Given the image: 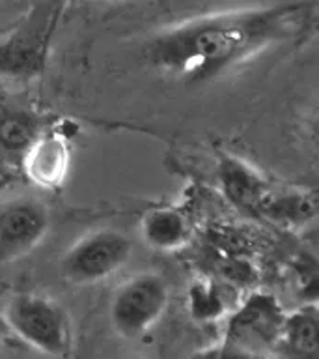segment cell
Wrapping results in <instances>:
<instances>
[{
    "label": "cell",
    "instance_id": "14",
    "mask_svg": "<svg viewBox=\"0 0 319 359\" xmlns=\"http://www.w3.org/2000/svg\"><path fill=\"white\" fill-rule=\"evenodd\" d=\"M190 305L198 320H213L222 313V302L218 299L213 286L196 285L190 292Z\"/></svg>",
    "mask_w": 319,
    "mask_h": 359
},
{
    "label": "cell",
    "instance_id": "12",
    "mask_svg": "<svg viewBox=\"0 0 319 359\" xmlns=\"http://www.w3.org/2000/svg\"><path fill=\"white\" fill-rule=\"evenodd\" d=\"M43 38L38 32L32 34L28 28H22L21 32L0 43V73L17 77L34 73L43 60Z\"/></svg>",
    "mask_w": 319,
    "mask_h": 359
},
{
    "label": "cell",
    "instance_id": "13",
    "mask_svg": "<svg viewBox=\"0 0 319 359\" xmlns=\"http://www.w3.org/2000/svg\"><path fill=\"white\" fill-rule=\"evenodd\" d=\"M32 118L24 114H8L0 120V146L8 151H24L38 137Z\"/></svg>",
    "mask_w": 319,
    "mask_h": 359
},
{
    "label": "cell",
    "instance_id": "3",
    "mask_svg": "<svg viewBox=\"0 0 319 359\" xmlns=\"http://www.w3.org/2000/svg\"><path fill=\"white\" fill-rule=\"evenodd\" d=\"M131 255L133 243L120 230H94L64 252L60 273L73 285H92L116 273Z\"/></svg>",
    "mask_w": 319,
    "mask_h": 359
},
{
    "label": "cell",
    "instance_id": "4",
    "mask_svg": "<svg viewBox=\"0 0 319 359\" xmlns=\"http://www.w3.org/2000/svg\"><path fill=\"white\" fill-rule=\"evenodd\" d=\"M168 285L161 275L140 273L125 280L111 303V322L125 339H140L168 307Z\"/></svg>",
    "mask_w": 319,
    "mask_h": 359
},
{
    "label": "cell",
    "instance_id": "2",
    "mask_svg": "<svg viewBox=\"0 0 319 359\" xmlns=\"http://www.w3.org/2000/svg\"><path fill=\"white\" fill-rule=\"evenodd\" d=\"M8 330L24 344L47 355H67L71 350V325L66 311L50 297L17 294L2 311Z\"/></svg>",
    "mask_w": 319,
    "mask_h": 359
},
{
    "label": "cell",
    "instance_id": "5",
    "mask_svg": "<svg viewBox=\"0 0 319 359\" xmlns=\"http://www.w3.org/2000/svg\"><path fill=\"white\" fill-rule=\"evenodd\" d=\"M50 217L41 202L22 198L0 208V262H13L43 241Z\"/></svg>",
    "mask_w": 319,
    "mask_h": 359
},
{
    "label": "cell",
    "instance_id": "1",
    "mask_svg": "<svg viewBox=\"0 0 319 359\" xmlns=\"http://www.w3.org/2000/svg\"><path fill=\"white\" fill-rule=\"evenodd\" d=\"M308 19L304 4L200 17L157 36L148 45V60L183 81H207L271 45L299 38Z\"/></svg>",
    "mask_w": 319,
    "mask_h": 359
},
{
    "label": "cell",
    "instance_id": "15",
    "mask_svg": "<svg viewBox=\"0 0 319 359\" xmlns=\"http://www.w3.org/2000/svg\"><path fill=\"white\" fill-rule=\"evenodd\" d=\"M11 182H13V174L10 172V168H6L4 165L0 163V191L6 189Z\"/></svg>",
    "mask_w": 319,
    "mask_h": 359
},
{
    "label": "cell",
    "instance_id": "7",
    "mask_svg": "<svg viewBox=\"0 0 319 359\" xmlns=\"http://www.w3.org/2000/svg\"><path fill=\"white\" fill-rule=\"evenodd\" d=\"M217 176L222 193L235 208L257 215L271 184L256 168L234 156H222L218 159Z\"/></svg>",
    "mask_w": 319,
    "mask_h": 359
},
{
    "label": "cell",
    "instance_id": "11",
    "mask_svg": "<svg viewBox=\"0 0 319 359\" xmlns=\"http://www.w3.org/2000/svg\"><path fill=\"white\" fill-rule=\"evenodd\" d=\"M257 215L282 224L306 223L316 215V196L297 189H276L271 185Z\"/></svg>",
    "mask_w": 319,
    "mask_h": 359
},
{
    "label": "cell",
    "instance_id": "8",
    "mask_svg": "<svg viewBox=\"0 0 319 359\" xmlns=\"http://www.w3.org/2000/svg\"><path fill=\"white\" fill-rule=\"evenodd\" d=\"M22 167L34 184L56 187L64 182L69 167V146L62 135H38L22 151Z\"/></svg>",
    "mask_w": 319,
    "mask_h": 359
},
{
    "label": "cell",
    "instance_id": "9",
    "mask_svg": "<svg viewBox=\"0 0 319 359\" xmlns=\"http://www.w3.org/2000/svg\"><path fill=\"white\" fill-rule=\"evenodd\" d=\"M140 234L157 251H176L187 243L190 226L185 213L176 208H151L140 221Z\"/></svg>",
    "mask_w": 319,
    "mask_h": 359
},
{
    "label": "cell",
    "instance_id": "6",
    "mask_svg": "<svg viewBox=\"0 0 319 359\" xmlns=\"http://www.w3.org/2000/svg\"><path fill=\"white\" fill-rule=\"evenodd\" d=\"M284 313L271 296H252L234 314L228 327V341L224 346H234L232 353H260V348L276 346Z\"/></svg>",
    "mask_w": 319,
    "mask_h": 359
},
{
    "label": "cell",
    "instance_id": "10",
    "mask_svg": "<svg viewBox=\"0 0 319 359\" xmlns=\"http://www.w3.org/2000/svg\"><path fill=\"white\" fill-rule=\"evenodd\" d=\"M319 320L316 307H304L291 314H284L280 325L276 348L288 355L306 358L318 352Z\"/></svg>",
    "mask_w": 319,
    "mask_h": 359
}]
</instances>
